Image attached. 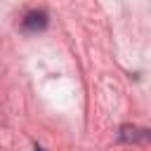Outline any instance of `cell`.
<instances>
[{"label": "cell", "mask_w": 151, "mask_h": 151, "mask_svg": "<svg viewBox=\"0 0 151 151\" xmlns=\"http://www.w3.org/2000/svg\"><path fill=\"white\" fill-rule=\"evenodd\" d=\"M33 151H45V149H42V146H38V144H35V146H33Z\"/></svg>", "instance_id": "cell-3"}, {"label": "cell", "mask_w": 151, "mask_h": 151, "mask_svg": "<svg viewBox=\"0 0 151 151\" xmlns=\"http://www.w3.org/2000/svg\"><path fill=\"white\" fill-rule=\"evenodd\" d=\"M118 139L120 142H151V130L134 127V125H123L118 130Z\"/></svg>", "instance_id": "cell-2"}, {"label": "cell", "mask_w": 151, "mask_h": 151, "mask_svg": "<svg viewBox=\"0 0 151 151\" xmlns=\"http://www.w3.org/2000/svg\"><path fill=\"white\" fill-rule=\"evenodd\" d=\"M47 24H50L47 12H42V9H31V12L24 17L21 28H24L26 33H38V31H45V28H47Z\"/></svg>", "instance_id": "cell-1"}]
</instances>
